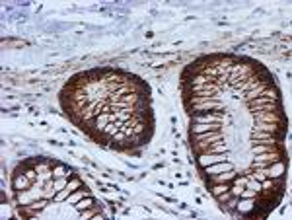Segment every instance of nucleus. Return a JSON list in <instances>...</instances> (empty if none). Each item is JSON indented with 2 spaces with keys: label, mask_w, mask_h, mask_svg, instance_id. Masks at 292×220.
<instances>
[{
  "label": "nucleus",
  "mask_w": 292,
  "mask_h": 220,
  "mask_svg": "<svg viewBox=\"0 0 292 220\" xmlns=\"http://www.w3.org/2000/svg\"><path fill=\"white\" fill-rule=\"evenodd\" d=\"M253 156H255V160L251 164V170H261V168H269V166L279 164V162H289L287 152H263V154Z\"/></svg>",
  "instance_id": "1"
},
{
  "label": "nucleus",
  "mask_w": 292,
  "mask_h": 220,
  "mask_svg": "<svg viewBox=\"0 0 292 220\" xmlns=\"http://www.w3.org/2000/svg\"><path fill=\"white\" fill-rule=\"evenodd\" d=\"M253 121H265V123H277V125H289V119L281 111H253Z\"/></svg>",
  "instance_id": "2"
},
{
  "label": "nucleus",
  "mask_w": 292,
  "mask_h": 220,
  "mask_svg": "<svg viewBox=\"0 0 292 220\" xmlns=\"http://www.w3.org/2000/svg\"><path fill=\"white\" fill-rule=\"evenodd\" d=\"M82 185H84V181L80 179V176H74L67 183V187H65V189H61V191H59V193L53 197V203H63V201H67V199L70 197V195H72L76 189H80Z\"/></svg>",
  "instance_id": "3"
},
{
  "label": "nucleus",
  "mask_w": 292,
  "mask_h": 220,
  "mask_svg": "<svg viewBox=\"0 0 292 220\" xmlns=\"http://www.w3.org/2000/svg\"><path fill=\"white\" fill-rule=\"evenodd\" d=\"M253 131L273 132V134H287L289 125H277V123H265V121H253Z\"/></svg>",
  "instance_id": "4"
},
{
  "label": "nucleus",
  "mask_w": 292,
  "mask_h": 220,
  "mask_svg": "<svg viewBox=\"0 0 292 220\" xmlns=\"http://www.w3.org/2000/svg\"><path fill=\"white\" fill-rule=\"evenodd\" d=\"M197 168H206V166H212V164H218V162H228V156L226 152H214V154H201L197 156Z\"/></svg>",
  "instance_id": "5"
},
{
  "label": "nucleus",
  "mask_w": 292,
  "mask_h": 220,
  "mask_svg": "<svg viewBox=\"0 0 292 220\" xmlns=\"http://www.w3.org/2000/svg\"><path fill=\"white\" fill-rule=\"evenodd\" d=\"M222 131V123H193L189 127V134H197V132H216Z\"/></svg>",
  "instance_id": "6"
},
{
  "label": "nucleus",
  "mask_w": 292,
  "mask_h": 220,
  "mask_svg": "<svg viewBox=\"0 0 292 220\" xmlns=\"http://www.w3.org/2000/svg\"><path fill=\"white\" fill-rule=\"evenodd\" d=\"M228 170H234V166L230 162H218V164H212V166H206V168H199L201 176H204V174L214 176V174H222V172H228Z\"/></svg>",
  "instance_id": "7"
},
{
  "label": "nucleus",
  "mask_w": 292,
  "mask_h": 220,
  "mask_svg": "<svg viewBox=\"0 0 292 220\" xmlns=\"http://www.w3.org/2000/svg\"><path fill=\"white\" fill-rule=\"evenodd\" d=\"M224 134L222 131H216V132H197V134H189V140H191V144H195V142H201V140H208V142H212V140H220Z\"/></svg>",
  "instance_id": "8"
},
{
  "label": "nucleus",
  "mask_w": 292,
  "mask_h": 220,
  "mask_svg": "<svg viewBox=\"0 0 292 220\" xmlns=\"http://www.w3.org/2000/svg\"><path fill=\"white\" fill-rule=\"evenodd\" d=\"M31 185H33V183L27 179V176H12V189H14L16 193L29 189Z\"/></svg>",
  "instance_id": "9"
},
{
  "label": "nucleus",
  "mask_w": 292,
  "mask_h": 220,
  "mask_svg": "<svg viewBox=\"0 0 292 220\" xmlns=\"http://www.w3.org/2000/svg\"><path fill=\"white\" fill-rule=\"evenodd\" d=\"M88 195H92V193H90V189H88V185L84 183L80 189H76V191H74V193H72V195L67 199V205H76L80 199L88 197Z\"/></svg>",
  "instance_id": "10"
},
{
  "label": "nucleus",
  "mask_w": 292,
  "mask_h": 220,
  "mask_svg": "<svg viewBox=\"0 0 292 220\" xmlns=\"http://www.w3.org/2000/svg\"><path fill=\"white\" fill-rule=\"evenodd\" d=\"M94 205H96V199L92 197V195H88V197L80 199V201L74 205V209H76L78 213H82V211H86V209H92Z\"/></svg>",
  "instance_id": "11"
},
{
  "label": "nucleus",
  "mask_w": 292,
  "mask_h": 220,
  "mask_svg": "<svg viewBox=\"0 0 292 220\" xmlns=\"http://www.w3.org/2000/svg\"><path fill=\"white\" fill-rule=\"evenodd\" d=\"M70 179H72V177H68V176H65V177H59V179H55V187H53V189H55V191L59 193L61 189H65V187H67V183H68V181H70Z\"/></svg>",
  "instance_id": "12"
}]
</instances>
